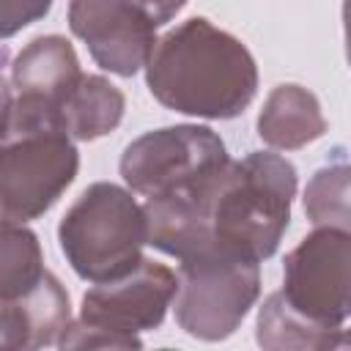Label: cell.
<instances>
[{
	"mask_svg": "<svg viewBox=\"0 0 351 351\" xmlns=\"http://www.w3.org/2000/svg\"><path fill=\"white\" fill-rule=\"evenodd\" d=\"M296 167L271 151H250L228 162L192 192L145 200L148 244L178 261L217 252L261 263L288 230Z\"/></svg>",
	"mask_w": 351,
	"mask_h": 351,
	"instance_id": "6da1fadb",
	"label": "cell"
},
{
	"mask_svg": "<svg viewBox=\"0 0 351 351\" xmlns=\"http://www.w3.org/2000/svg\"><path fill=\"white\" fill-rule=\"evenodd\" d=\"M151 96L173 112L228 121L258 93V66L250 49L206 16H189L156 38L145 63Z\"/></svg>",
	"mask_w": 351,
	"mask_h": 351,
	"instance_id": "7a4b0ae2",
	"label": "cell"
},
{
	"mask_svg": "<svg viewBox=\"0 0 351 351\" xmlns=\"http://www.w3.org/2000/svg\"><path fill=\"white\" fill-rule=\"evenodd\" d=\"M77 170L80 154L63 123L14 101L0 137V214L19 225L38 219L71 186Z\"/></svg>",
	"mask_w": 351,
	"mask_h": 351,
	"instance_id": "3957f363",
	"label": "cell"
},
{
	"mask_svg": "<svg viewBox=\"0 0 351 351\" xmlns=\"http://www.w3.org/2000/svg\"><path fill=\"white\" fill-rule=\"evenodd\" d=\"M60 252L88 282H112L143 261L148 225L129 189L96 181L69 206L58 225Z\"/></svg>",
	"mask_w": 351,
	"mask_h": 351,
	"instance_id": "277c9868",
	"label": "cell"
},
{
	"mask_svg": "<svg viewBox=\"0 0 351 351\" xmlns=\"http://www.w3.org/2000/svg\"><path fill=\"white\" fill-rule=\"evenodd\" d=\"M222 137L197 123H178L140 134L121 154L126 186L145 200L197 189L228 165Z\"/></svg>",
	"mask_w": 351,
	"mask_h": 351,
	"instance_id": "5b68a950",
	"label": "cell"
},
{
	"mask_svg": "<svg viewBox=\"0 0 351 351\" xmlns=\"http://www.w3.org/2000/svg\"><path fill=\"white\" fill-rule=\"evenodd\" d=\"M261 296V263L217 252L178 261L176 321L203 343L228 340Z\"/></svg>",
	"mask_w": 351,
	"mask_h": 351,
	"instance_id": "8992f818",
	"label": "cell"
},
{
	"mask_svg": "<svg viewBox=\"0 0 351 351\" xmlns=\"http://www.w3.org/2000/svg\"><path fill=\"white\" fill-rule=\"evenodd\" d=\"M181 8L184 3L77 0L69 5V27L104 71L132 77L148 63L156 30Z\"/></svg>",
	"mask_w": 351,
	"mask_h": 351,
	"instance_id": "52a82bcc",
	"label": "cell"
},
{
	"mask_svg": "<svg viewBox=\"0 0 351 351\" xmlns=\"http://www.w3.org/2000/svg\"><path fill=\"white\" fill-rule=\"evenodd\" d=\"M351 233L315 228L282 263V299L304 318L324 326H346L348 318Z\"/></svg>",
	"mask_w": 351,
	"mask_h": 351,
	"instance_id": "ba28073f",
	"label": "cell"
},
{
	"mask_svg": "<svg viewBox=\"0 0 351 351\" xmlns=\"http://www.w3.org/2000/svg\"><path fill=\"white\" fill-rule=\"evenodd\" d=\"M178 291V277L170 266L143 258L129 274L99 282L82 296L80 321L123 335L156 329Z\"/></svg>",
	"mask_w": 351,
	"mask_h": 351,
	"instance_id": "9c48e42d",
	"label": "cell"
},
{
	"mask_svg": "<svg viewBox=\"0 0 351 351\" xmlns=\"http://www.w3.org/2000/svg\"><path fill=\"white\" fill-rule=\"evenodd\" d=\"M82 77L80 60L69 38L38 36L33 38L11 66V88L19 104L52 112L60 121V107Z\"/></svg>",
	"mask_w": 351,
	"mask_h": 351,
	"instance_id": "30bf717a",
	"label": "cell"
},
{
	"mask_svg": "<svg viewBox=\"0 0 351 351\" xmlns=\"http://www.w3.org/2000/svg\"><path fill=\"white\" fill-rule=\"evenodd\" d=\"M69 315V293L60 280L47 271L30 293L0 299V351H41L58 343Z\"/></svg>",
	"mask_w": 351,
	"mask_h": 351,
	"instance_id": "8fae6325",
	"label": "cell"
},
{
	"mask_svg": "<svg viewBox=\"0 0 351 351\" xmlns=\"http://www.w3.org/2000/svg\"><path fill=\"white\" fill-rule=\"evenodd\" d=\"M326 118L313 90L285 82L277 85L258 115V137L280 151H296L307 143L324 137Z\"/></svg>",
	"mask_w": 351,
	"mask_h": 351,
	"instance_id": "7c38bea8",
	"label": "cell"
},
{
	"mask_svg": "<svg viewBox=\"0 0 351 351\" xmlns=\"http://www.w3.org/2000/svg\"><path fill=\"white\" fill-rule=\"evenodd\" d=\"M261 351H348L346 326H324L296 313L282 293H271L255 321Z\"/></svg>",
	"mask_w": 351,
	"mask_h": 351,
	"instance_id": "4fadbf2b",
	"label": "cell"
},
{
	"mask_svg": "<svg viewBox=\"0 0 351 351\" xmlns=\"http://www.w3.org/2000/svg\"><path fill=\"white\" fill-rule=\"evenodd\" d=\"M126 110L121 88L101 74H82L60 107V123L71 140L90 143L118 129Z\"/></svg>",
	"mask_w": 351,
	"mask_h": 351,
	"instance_id": "5bb4252c",
	"label": "cell"
},
{
	"mask_svg": "<svg viewBox=\"0 0 351 351\" xmlns=\"http://www.w3.org/2000/svg\"><path fill=\"white\" fill-rule=\"evenodd\" d=\"M38 236L0 214V299H19L44 280Z\"/></svg>",
	"mask_w": 351,
	"mask_h": 351,
	"instance_id": "9a60e30c",
	"label": "cell"
},
{
	"mask_svg": "<svg viewBox=\"0 0 351 351\" xmlns=\"http://www.w3.org/2000/svg\"><path fill=\"white\" fill-rule=\"evenodd\" d=\"M337 162L315 170L304 186V214L315 228L348 230V162L343 148Z\"/></svg>",
	"mask_w": 351,
	"mask_h": 351,
	"instance_id": "2e32d148",
	"label": "cell"
},
{
	"mask_svg": "<svg viewBox=\"0 0 351 351\" xmlns=\"http://www.w3.org/2000/svg\"><path fill=\"white\" fill-rule=\"evenodd\" d=\"M58 351H143V340L137 335L112 332L77 318L69 321L66 329L60 332Z\"/></svg>",
	"mask_w": 351,
	"mask_h": 351,
	"instance_id": "e0dca14e",
	"label": "cell"
},
{
	"mask_svg": "<svg viewBox=\"0 0 351 351\" xmlns=\"http://www.w3.org/2000/svg\"><path fill=\"white\" fill-rule=\"evenodd\" d=\"M49 3H0V38H8L30 22L49 14Z\"/></svg>",
	"mask_w": 351,
	"mask_h": 351,
	"instance_id": "ac0fdd59",
	"label": "cell"
},
{
	"mask_svg": "<svg viewBox=\"0 0 351 351\" xmlns=\"http://www.w3.org/2000/svg\"><path fill=\"white\" fill-rule=\"evenodd\" d=\"M8 63V49L0 44V137L8 126V118H11V107H14V93H11V85L8 80L3 77V66Z\"/></svg>",
	"mask_w": 351,
	"mask_h": 351,
	"instance_id": "d6986e66",
	"label": "cell"
},
{
	"mask_svg": "<svg viewBox=\"0 0 351 351\" xmlns=\"http://www.w3.org/2000/svg\"><path fill=\"white\" fill-rule=\"evenodd\" d=\"M159 351H176V348H159Z\"/></svg>",
	"mask_w": 351,
	"mask_h": 351,
	"instance_id": "ffe728a7",
	"label": "cell"
}]
</instances>
